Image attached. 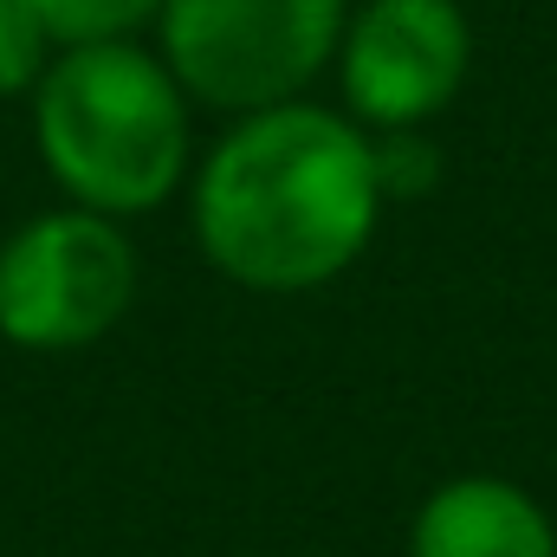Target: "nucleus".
Returning a JSON list of instances; mask_svg holds the SVG:
<instances>
[{"label":"nucleus","instance_id":"nucleus-9","mask_svg":"<svg viewBox=\"0 0 557 557\" xmlns=\"http://www.w3.org/2000/svg\"><path fill=\"white\" fill-rule=\"evenodd\" d=\"M52 33L26 0H0V98H33L39 72L52 65Z\"/></svg>","mask_w":557,"mask_h":557},{"label":"nucleus","instance_id":"nucleus-2","mask_svg":"<svg viewBox=\"0 0 557 557\" xmlns=\"http://www.w3.org/2000/svg\"><path fill=\"white\" fill-rule=\"evenodd\" d=\"M33 143L72 208L137 221L188 182V91L137 39L59 46L33 85Z\"/></svg>","mask_w":557,"mask_h":557},{"label":"nucleus","instance_id":"nucleus-4","mask_svg":"<svg viewBox=\"0 0 557 557\" xmlns=\"http://www.w3.org/2000/svg\"><path fill=\"white\" fill-rule=\"evenodd\" d=\"M137 305V247L124 221L46 208L0 240V337L33 357H65L124 324Z\"/></svg>","mask_w":557,"mask_h":557},{"label":"nucleus","instance_id":"nucleus-1","mask_svg":"<svg viewBox=\"0 0 557 557\" xmlns=\"http://www.w3.org/2000/svg\"><path fill=\"white\" fill-rule=\"evenodd\" d=\"M195 240L247 292H311L350 273L383 221L370 131L350 111H247L195 169Z\"/></svg>","mask_w":557,"mask_h":557},{"label":"nucleus","instance_id":"nucleus-7","mask_svg":"<svg viewBox=\"0 0 557 557\" xmlns=\"http://www.w3.org/2000/svg\"><path fill=\"white\" fill-rule=\"evenodd\" d=\"M26 7L39 13L52 46H91V39H137L143 26H156L162 0H26Z\"/></svg>","mask_w":557,"mask_h":557},{"label":"nucleus","instance_id":"nucleus-6","mask_svg":"<svg viewBox=\"0 0 557 557\" xmlns=\"http://www.w3.org/2000/svg\"><path fill=\"white\" fill-rule=\"evenodd\" d=\"M409 557H557V525L519 480L460 473L421 499Z\"/></svg>","mask_w":557,"mask_h":557},{"label":"nucleus","instance_id":"nucleus-3","mask_svg":"<svg viewBox=\"0 0 557 557\" xmlns=\"http://www.w3.org/2000/svg\"><path fill=\"white\" fill-rule=\"evenodd\" d=\"M344 0H162L156 52L188 104L247 117L292 104L344 39Z\"/></svg>","mask_w":557,"mask_h":557},{"label":"nucleus","instance_id":"nucleus-5","mask_svg":"<svg viewBox=\"0 0 557 557\" xmlns=\"http://www.w3.org/2000/svg\"><path fill=\"white\" fill-rule=\"evenodd\" d=\"M331 65L363 131H421L460 98L473 26L460 0H363L344 20Z\"/></svg>","mask_w":557,"mask_h":557},{"label":"nucleus","instance_id":"nucleus-8","mask_svg":"<svg viewBox=\"0 0 557 557\" xmlns=\"http://www.w3.org/2000/svg\"><path fill=\"white\" fill-rule=\"evenodd\" d=\"M370 162H376L383 208L389 201H421L441 182V149L428 143V131H370Z\"/></svg>","mask_w":557,"mask_h":557}]
</instances>
